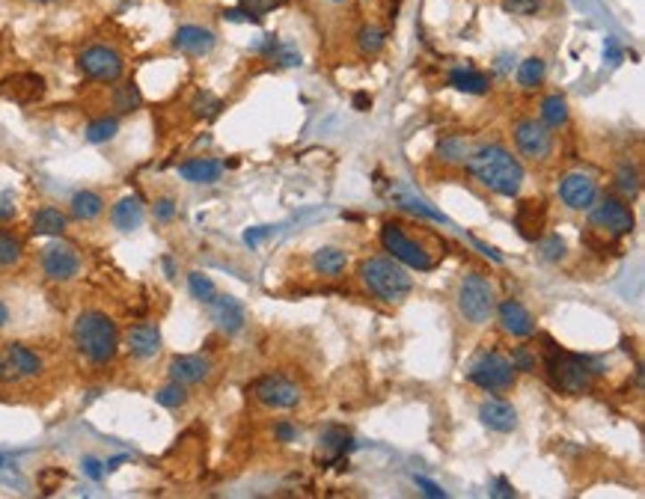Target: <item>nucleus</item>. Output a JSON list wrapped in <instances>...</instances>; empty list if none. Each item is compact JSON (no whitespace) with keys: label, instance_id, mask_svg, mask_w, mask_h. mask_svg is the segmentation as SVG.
Here are the masks:
<instances>
[{"label":"nucleus","instance_id":"21","mask_svg":"<svg viewBox=\"0 0 645 499\" xmlns=\"http://www.w3.org/2000/svg\"><path fill=\"white\" fill-rule=\"evenodd\" d=\"M143 220H146V209H143V202H140V196H122V200L113 205L110 209V223H113V229H119V232H135L143 226Z\"/></svg>","mask_w":645,"mask_h":499},{"label":"nucleus","instance_id":"5","mask_svg":"<svg viewBox=\"0 0 645 499\" xmlns=\"http://www.w3.org/2000/svg\"><path fill=\"white\" fill-rule=\"evenodd\" d=\"M455 303L467 324L485 327L494 318V309H497V289H494L491 276H485L482 271H467L458 282Z\"/></svg>","mask_w":645,"mask_h":499},{"label":"nucleus","instance_id":"48","mask_svg":"<svg viewBox=\"0 0 645 499\" xmlns=\"http://www.w3.org/2000/svg\"><path fill=\"white\" fill-rule=\"evenodd\" d=\"M274 437H277L280 443H291L298 437V431H295V425H291V422H277V425H274Z\"/></svg>","mask_w":645,"mask_h":499},{"label":"nucleus","instance_id":"38","mask_svg":"<svg viewBox=\"0 0 645 499\" xmlns=\"http://www.w3.org/2000/svg\"><path fill=\"white\" fill-rule=\"evenodd\" d=\"M188 289H191V294H193V300L206 303V307H208L211 300H215V294H217L215 280H211V276H206L202 271L188 274Z\"/></svg>","mask_w":645,"mask_h":499},{"label":"nucleus","instance_id":"8","mask_svg":"<svg viewBox=\"0 0 645 499\" xmlns=\"http://www.w3.org/2000/svg\"><path fill=\"white\" fill-rule=\"evenodd\" d=\"M78 69H81L84 78L95 80V84H119L122 75H126V57L113 45L95 42L78 53Z\"/></svg>","mask_w":645,"mask_h":499},{"label":"nucleus","instance_id":"35","mask_svg":"<svg viewBox=\"0 0 645 499\" xmlns=\"http://www.w3.org/2000/svg\"><path fill=\"white\" fill-rule=\"evenodd\" d=\"M188 387H184V383H176V380H170V383H164L161 389L155 392V401L161 407H167V410H179V407H184L188 405Z\"/></svg>","mask_w":645,"mask_h":499},{"label":"nucleus","instance_id":"11","mask_svg":"<svg viewBox=\"0 0 645 499\" xmlns=\"http://www.w3.org/2000/svg\"><path fill=\"white\" fill-rule=\"evenodd\" d=\"M250 396L259 401V405L271 407V410H291L300 405L304 392L295 380L282 378V374H262L250 383Z\"/></svg>","mask_w":645,"mask_h":499},{"label":"nucleus","instance_id":"10","mask_svg":"<svg viewBox=\"0 0 645 499\" xmlns=\"http://www.w3.org/2000/svg\"><path fill=\"white\" fill-rule=\"evenodd\" d=\"M39 267L51 282H72L84 271V258L78 247L66 241H51L39 250Z\"/></svg>","mask_w":645,"mask_h":499},{"label":"nucleus","instance_id":"34","mask_svg":"<svg viewBox=\"0 0 645 499\" xmlns=\"http://www.w3.org/2000/svg\"><path fill=\"white\" fill-rule=\"evenodd\" d=\"M140 104H143V95H140V89L131 84V80L113 86V110H117L119 116L140 110Z\"/></svg>","mask_w":645,"mask_h":499},{"label":"nucleus","instance_id":"33","mask_svg":"<svg viewBox=\"0 0 645 499\" xmlns=\"http://www.w3.org/2000/svg\"><path fill=\"white\" fill-rule=\"evenodd\" d=\"M473 146L467 143L461 134H449L437 143V155L446 160V164H467V158H470Z\"/></svg>","mask_w":645,"mask_h":499},{"label":"nucleus","instance_id":"42","mask_svg":"<svg viewBox=\"0 0 645 499\" xmlns=\"http://www.w3.org/2000/svg\"><path fill=\"white\" fill-rule=\"evenodd\" d=\"M538 253H542L544 262H562L565 258V241L559 235H547L538 241Z\"/></svg>","mask_w":645,"mask_h":499},{"label":"nucleus","instance_id":"58","mask_svg":"<svg viewBox=\"0 0 645 499\" xmlns=\"http://www.w3.org/2000/svg\"><path fill=\"white\" fill-rule=\"evenodd\" d=\"M4 463H6V458H4V454H0V467H4Z\"/></svg>","mask_w":645,"mask_h":499},{"label":"nucleus","instance_id":"55","mask_svg":"<svg viewBox=\"0 0 645 499\" xmlns=\"http://www.w3.org/2000/svg\"><path fill=\"white\" fill-rule=\"evenodd\" d=\"M164 271L170 274V276H176V262H173L170 256H164Z\"/></svg>","mask_w":645,"mask_h":499},{"label":"nucleus","instance_id":"20","mask_svg":"<svg viewBox=\"0 0 645 499\" xmlns=\"http://www.w3.org/2000/svg\"><path fill=\"white\" fill-rule=\"evenodd\" d=\"M479 419L485 428H491V431L497 434H509L518 428V410L511 401L506 398H488L479 405Z\"/></svg>","mask_w":645,"mask_h":499},{"label":"nucleus","instance_id":"46","mask_svg":"<svg viewBox=\"0 0 645 499\" xmlns=\"http://www.w3.org/2000/svg\"><path fill=\"white\" fill-rule=\"evenodd\" d=\"M413 481H417V487H422V494L431 496V499H444L446 496V490L437 485V481H431V479H422V476H413Z\"/></svg>","mask_w":645,"mask_h":499},{"label":"nucleus","instance_id":"23","mask_svg":"<svg viewBox=\"0 0 645 499\" xmlns=\"http://www.w3.org/2000/svg\"><path fill=\"white\" fill-rule=\"evenodd\" d=\"M104 209H108L104 196L99 191H90V187L72 193V202H69V214H72L78 223H95L104 214Z\"/></svg>","mask_w":645,"mask_h":499},{"label":"nucleus","instance_id":"29","mask_svg":"<svg viewBox=\"0 0 645 499\" xmlns=\"http://www.w3.org/2000/svg\"><path fill=\"white\" fill-rule=\"evenodd\" d=\"M538 119H542L551 131L565 128V125H568V119H571V110H568V102H565V95H559V93L544 95L542 107H538Z\"/></svg>","mask_w":645,"mask_h":499},{"label":"nucleus","instance_id":"4","mask_svg":"<svg viewBox=\"0 0 645 499\" xmlns=\"http://www.w3.org/2000/svg\"><path fill=\"white\" fill-rule=\"evenodd\" d=\"M544 369H547V378L556 389L568 392V396H583V392L592 389V380H595V365L592 360L580 354H568L562 351L559 345H553L551 339H544Z\"/></svg>","mask_w":645,"mask_h":499},{"label":"nucleus","instance_id":"26","mask_svg":"<svg viewBox=\"0 0 645 499\" xmlns=\"http://www.w3.org/2000/svg\"><path fill=\"white\" fill-rule=\"evenodd\" d=\"M220 173H224V164L215 158H191L179 167V176L193 184H215Z\"/></svg>","mask_w":645,"mask_h":499},{"label":"nucleus","instance_id":"16","mask_svg":"<svg viewBox=\"0 0 645 499\" xmlns=\"http://www.w3.org/2000/svg\"><path fill=\"white\" fill-rule=\"evenodd\" d=\"M494 315H497L502 333L515 336V339H529L535 336V318L533 312H529L520 300H500L497 309H494Z\"/></svg>","mask_w":645,"mask_h":499},{"label":"nucleus","instance_id":"19","mask_svg":"<svg viewBox=\"0 0 645 499\" xmlns=\"http://www.w3.org/2000/svg\"><path fill=\"white\" fill-rule=\"evenodd\" d=\"M208 307H211V321L217 324L220 333L235 336V333H241V330H244L247 312L241 307V300L229 298V294H215V300H211Z\"/></svg>","mask_w":645,"mask_h":499},{"label":"nucleus","instance_id":"45","mask_svg":"<svg viewBox=\"0 0 645 499\" xmlns=\"http://www.w3.org/2000/svg\"><path fill=\"white\" fill-rule=\"evenodd\" d=\"M286 4V0H241V9H247V12H250L253 18H259L262 21V15H268L271 9H277V6H282Z\"/></svg>","mask_w":645,"mask_h":499},{"label":"nucleus","instance_id":"28","mask_svg":"<svg viewBox=\"0 0 645 499\" xmlns=\"http://www.w3.org/2000/svg\"><path fill=\"white\" fill-rule=\"evenodd\" d=\"M348 267V253L342 247H318L313 253V271L322 276H339Z\"/></svg>","mask_w":645,"mask_h":499},{"label":"nucleus","instance_id":"27","mask_svg":"<svg viewBox=\"0 0 645 499\" xmlns=\"http://www.w3.org/2000/svg\"><path fill=\"white\" fill-rule=\"evenodd\" d=\"M24 262V238L0 223V271H15Z\"/></svg>","mask_w":645,"mask_h":499},{"label":"nucleus","instance_id":"12","mask_svg":"<svg viewBox=\"0 0 645 499\" xmlns=\"http://www.w3.org/2000/svg\"><path fill=\"white\" fill-rule=\"evenodd\" d=\"M589 220H592V226L598 232H604V235H631L636 226L633 211L627 209V202L618 200V196L595 200V205L589 209Z\"/></svg>","mask_w":645,"mask_h":499},{"label":"nucleus","instance_id":"51","mask_svg":"<svg viewBox=\"0 0 645 499\" xmlns=\"http://www.w3.org/2000/svg\"><path fill=\"white\" fill-rule=\"evenodd\" d=\"M268 232H271V226H256V229L247 232L244 241H247V244H259V241H262L265 235H268Z\"/></svg>","mask_w":645,"mask_h":499},{"label":"nucleus","instance_id":"3","mask_svg":"<svg viewBox=\"0 0 645 499\" xmlns=\"http://www.w3.org/2000/svg\"><path fill=\"white\" fill-rule=\"evenodd\" d=\"M357 276L363 282L369 294H375L381 303H396L408 300L413 291V276L402 262H396L393 256H369L357 265Z\"/></svg>","mask_w":645,"mask_h":499},{"label":"nucleus","instance_id":"37","mask_svg":"<svg viewBox=\"0 0 645 499\" xmlns=\"http://www.w3.org/2000/svg\"><path fill=\"white\" fill-rule=\"evenodd\" d=\"M509 360H511V365H515V372L533 374L538 365H542V354H538L533 345H518V348H511Z\"/></svg>","mask_w":645,"mask_h":499},{"label":"nucleus","instance_id":"13","mask_svg":"<svg viewBox=\"0 0 645 499\" xmlns=\"http://www.w3.org/2000/svg\"><path fill=\"white\" fill-rule=\"evenodd\" d=\"M515 146L529 160H547L553 155V131L542 119H520L515 125Z\"/></svg>","mask_w":645,"mask_h":499},{"label":"nucleus","instance_id":"54","mask_svg":"<svg viewBox=\"0 0 645 499\" xmlns=\"http://www.w3.org/2000/svg\"><path fill=\"white\" fill-rule=\"evenodd\" d=\"M369 104H372V98H369L366 93H357V95H355V107H357V110H369Z\"/></svg>","mask_w":645,"mask_h":499},{"label":"nucleus","instance_id":"17","mask_svg":"<svg viewBox=\"0 0 645 499\" xmlns=\"http://www.w3.org/2000/svg\"><path fill=\"white\" fill-rule=\"evenodd\" d=\"M173 51L184 53V57H206V53L215 51L217 45V36L215 30H208V27L202 24H182L179 30L173 33Z\"/></svg>","mask_w":645,"mask_h":499},{"label":"nucleus","instance_id":"47","mask_svg":"<svg viewBox=\"0 0 645 499\" xmlns=\"http://www.w3.org/2000/svg\"><path fill=\"white\" fill-rule=\"evenodd\" d=\"M15 200H12V193H4L0 196V223H6V220H12L15 217Z\"/></svg>","mask_w":645,"mask_h":499},{"label":"nucleus","instance_id":"56","mask_svg":"<svg viewBox=\"0 0 645 499\" xmlns=\"http://www.w3.org/2000/svg\"><path fill=\"white\" fill-rule=\"evenodd\" d=\"M30 4H39V6H54V4H63V0H30Z\"/></svg>","mask_w":645,"mask_h":499},{"label":"nucleus","instance_id":"14","mask_svg":"<svg viewBox=\"0 0 645 499\" xmlns=\"http://www.w3.org/2000/svg\"><path fill=\"white\" fill-rule=\"evenodd\" d=\"M559 200L568 205L571 211H589L598 200V182L589 173H568L559 182Z\"/></svg>","mask_w":645,"mask_h":499},{"label":"nucleus","instance_id":"44","mask_svg":"<svg viewBox=\"0 0 645 499\" xmlns=\"http://www.w3.org/2000/svg\"><path fill=\"white\" fill-rule=\"evenodd\" d=\"M152 214H155V220H158V223H173V220H176V214H179V209H176V200H173V196H158L155 205H152Z\"/></svg>","mask_w":645,"mask_h":499},{"label":"nucleus","instance_id":"1","mask_svg":"<svg viewBox=\"0 0 645 499\" xmlns=\"http://www.w3.org/2000/svg\"><path fill=\"white\" fill-rule=\"evenodd\" d=\"M464 167L470 169V176L476 182L482 187H488V191L497 196H518L520 187H524V178H527L524 164H520L506 146H500V143L473 149Z\"/></svg>","mask_w":645,"mask_h":499},{"label":"nucleus","instance_id":"7","mask_svg":"<svg viewBox=\"0 0 645 499\" xmlns=\"http://www.w3.org/2000/svg\"><path fill=\"white\" fill-rule=\"evenodd\" d=\"M45 372V356L24 342H10L0 348V387H19L37 380Z\"/></svg>","mask_w":645,"mask_h":499},{"label":"nucleus","instance_id":"50","mask_svg":"<svg viewBox=\"0 0 645 499\" xmlns=\"http://www.w3.org/2000/svg\"><path fill=\"white\" fill-rule=\"evenodd\" d=\"M604 57H607L609 62H622V48H618V42H616V39H607Z\"/></svg>","mask_w":645,"mask_h":499},{"label":"nucleus","instance_id":"31","mask_svg":"<svg viewBox=\"0 0 645 499\" xmlns=\"http://www.w3.org/2000/svg\"><path fill=\"white\" fill-rule=\"evenodd\" d=\"M387 45V30L378 24H363L357 30V51L360 57H378Z\"/></svg>","mask_w":645,"mask_h":499},{"label":"nucleus","instance_id":"32","mask_svg":"<svg viewBox=\"0 0 645 499\" xmlns=\"http://www.w3.org/2000/svg\"><path fill=\"white\" fill-rule=\"evenodd\" d=\"M515 78H518V86H520V89L542 86L544 78H547V62H544L542 57H527L524 62H518Z\"/></svg>","mask_w":645,"mask_h":499},{"label":"nucleus","instance_id":"9","mask_svg":"<svg viewBox=\"0 0 645 499\" xmlns=\"http://www.w3.org/2000/svg\"><path fill=\"white\" fill-rule=\"evenodd\" d=\"M515 365H511L509 356H502L500 351L482 354L479 360L470 365L467 372V380L473 387H479L482 392H506L515 387Z\"/></svg>","mask_w":645,"mask_h":499},{"label":"nucleus","instance_id":"24","mask_svg":"<svg viewBox=\"0 0 645 499\" xmlns=\"http://www.w3.org/2000/svg\"><path fill=\"white\" fill-rule=\"evenodd\" d=\"M30 229H33V235L60 238V235H66L69 217L60 209H54V205H42V209H37V214H33Z\"/></svg>","mask_w":645,"mask_h":499},{"label":"nucleus","instance_id":"43","mask_svg":"<svg viewBox=\"0 0 645 499\" xmlns=\"http://www.w3.org/2000/svg\"><path fill=\"white\" fill-rule=\"evenodd\" d=\"M220 113V98L211 93H200L197 102H193V116H202V119H211V116Z\"/></svg>","mask_w":645,"mask_h":499},{"label":"nucleus","instance_id":"18","mask_svg":"<svg viewBox=\"0 0 645 499\" xmlns=\"http://www.w3.org/2000/svg\"><path fill=\"white\" fill-rule=\"evenodd\" d=\"M126 348L135 360H152V356L161 354V348H164L161 330H158V324H152V321L131 324L126 333Z\"/></svg>","mask_w":645,"mask_h":499},{"label":"nucleus","instance_id":"49","mask_svg":"<svg viewBox=\"0 0 645 499\" xmlns=\"http://www.w3.org/2000/svg\"><path fill=\"white\" fill-rule=\"evenodd\" d=\"M84 470H86V476L99 481L104 476V463L102 461H95V458H84Z\"/></svg>","mask_w":645,"mask_h":499},{"label":"nucleus","instance_id":"2","mask_svg":"<svg viewBox=\"0 0 645 499\" xmlns=\"http://www.w3.org/2000/svg\"><path fill=\"white\" fill-rule=\"evenodd\" d=\"M75 351L93 365H108L119 354V324L102 309H84L72 321Z\"/></svg>","mask_w":645,"mask_h":499},{"label":"nucleus","instance_id":"36","mask_svg":"<svg viewBox=\"0 0 645 499\" xmlns=\"http://www.w3.org/2000/svg\"><path fill=\"white\" fill-rule=\"evenodd\" d=\"M86 140L90 143H108L119 134V119L117 116H102V119H93L86 125Z\"/></svg>","mask_w":645,"mask_h":499},{"label":"nucleus","instance_id":"52","mask_svg":"<svg viewBox=\"0 0 645 499\" xmlns=\"http://www.w3.org/2000/svg\"><path fill=\"white\" fill-rule=\"evenodd\" d=\"M494 496L497 499H506V496H515V487L509 485L506 479H497V490H494Z\"/></svg>","mask_w":645,"mask_h":499},{"label":"nucleus","instance_id":"39","mask_svg":"<svg viewBox=\"0 0 645 499\" xmlns=\"http://www.w3.org/2000/svg\"><path fill=\"white\" fill-rule=\"evenodd\" d=\"M322 446L324 449L333 452V458H342L346 452L355 449V443H351V437L342 431V428H328V431L322 434Z\"/></svg>","mask_w":645,"mask_h":499},{"label":"nucleus","instance_id":"15","mask_svg":"<svg viewBox=\"0 0 645 499\" xmlns=\"http://www.w3.org/2000/svg\"><path fill=\"white\" fill-rule=\"evenodd\" d=\"M211 372H215V363L206 354H176L167 365L170 380L184 383V387H200L211 378Z\"/></svg>","mask_w":645,"mask_h":499},{"label":"nucleus","instance_id":"57","mask_svg":"<svg viewBox=\"0 0 645 499\" xmlns=\"http://www.w3.org/2000/svg\"><path fill=\"white\" fill-rule=\"evenodd\" d=\"M324 4H333V6H339V4H348V0H324Z\"/></svg>","mask_w":645,"mask_h":499},{"label":"nucleus","instance_id":"41","mask_svg":"<svg viewBox=\"0 0 645 499\" xmlns=\"http://www.w3.org/2000/svg\"><path fill=\"white\" fill-rule=\"evenodd\" d=\"M502 9L518 18H533L544 9V0H502Z\"/></svg>","mask_w":645,"mask_h":499},{"label":"nucleus","instance_id":"40","mask_svg":"<svg viewBox=\"0 0 645 499\" xmlns=\"http://www.w3.org/2000/svg\"><path fill=\"white\" fill-rule=\"evenodd\" d=\"M616 191L625 196V200H633L636 193H640V173H636V169L627 164V167H622L616 173Z\"/></svg>","mask_w":645,"mask_h":499},{"label":"nucleus","instance_id":"22","mask_svg":"<svg viewBox=\"0 0 645 499\" xmlns=\"http://www.w3.org/2000/svg\"><path fill=\"white\" fill-rule=\"evenodd\" d=\"M42 93H45V80L39 75H12L4 80V89H0V95L12 98V102H19V104L37 102Z\"/></svg>","mask_w":645,"mask_h":499},{"label":"nucleus","instance_id":"6","mask_svg":"<svg viewBox=\"0 0 645 499\" xmlns=\"http://www.w3.org/2000/svg\"><path fill=\"white\" fill-rule=\"evenodd\" d=\"M381 247L396 262H402L404 267H413V271H431V267L437 265L435 253L399 220H387L381 226Z\"/></svg>","mask_w":645,"mask_h":499},{"label":"nucleus","instance_id":"53","mask_svg":"<svg viewBox=\"0 0 645 499\" xmlns=\"http://www.w3.org/2000/svg\"><path fill=\"white\" fill-rule=\"evenodd\" d=\"M10 321H12V309H10V303H6V300H0V330H6V327H10Z\"/></svg>","mask_w":645,"mask_h":499},{"label":"nucleus","instance_id":"25","mask_svg":"<svg viewBox=\"0 0 645 499\" xmlns=\"http://www.w3.org/2000/svg\"><path fill=\"white\" fill-rule=\"evenodd\" d=\"M449 86L467 95H485L491 89V78L473 66H458L449 71Z\"/></svg>","mask_w":645,"mask_h":499},{"label":"nucleus","instance_id":"30","mask_svg":"<svg viewBox=\"0 0 645 499\" xmlns=\"http://www.w3.org/2000/svg\"><path fill=\"white\" fill-rule=\"evenodd\" d=\"M256 51L274 62H280V66H300V51L291 42L277 39V36H265V42L256 45Z\"/></svg>","mask_w":645,"mask_h":499}]
</instances>
